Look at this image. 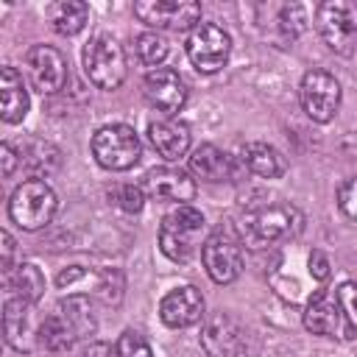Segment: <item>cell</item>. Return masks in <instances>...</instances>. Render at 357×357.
I'll return each mask as SVG.
<instances>
[{
	"label": "cell",
	"mask_w": 357,
	"mask_h": 357,
	"mask_svg": "<svg viewBox=\"0 0 357 357\" xmlns=\"http://www.w3.org/2000/svg\"><path fill=\"white\" fill-rule=\"evenodd\" d=\"M304 218L290 204H271L248 212L240 223V240L248 248H268L273 243L290 240L301 231Z\"/></svg>",
	"instance_id": "6da1fadb"
},
{
	"label": "cell",
	"mask_w": 357,
	"mask_h": 357,
	"mask_svg": "<svg viewBox=\"0 0 357 357\" xmlns=\"http://www.w3.org/2000/svg\"><path fill=\"white\" fill-rule=\"evenodd\" d=\"M206 231V218L201 209H195L192 204H181L176 206L173 212H167L162 218V226H159V248L167 259L173 262H187L201 243Z\"/></svg>",
	"instance_id": "7a4b0ae2"
},
{
	"label": "cell",
	"mask_w": 357,
	"mask_h": 357,
	"mask_svg": "<svg viewBox=\"0 0 357 357\" xmlns=\"http://www.w3.org/2000/svg\"><path fill=\"white\" fill-rule=\"evenodd\" d=\"M84 73L86 78L98 86V89H117L126 75H128V67H126V53L120 47L117 39H112L109 33H98L92 36L86 45H84Z\"/></svg>",
	"instance_id": "3957f363"
},
{
	"label": "cell",
	"mask_w": 357,
	"mask_h": 357,
	"mask_svg": "<svg viewBox=\"0 0 357 357\" xmlns=\"http://www.w3.org/2000/svg\"><path fill=\"white\" fill-rule=\"evenodd\" d=\"M56 192L42 181V178H28L22 181L8 201V215L11 220L25 229V231H36L42 226H47L56 215Z\"/></svg>",
	"instance_id": "277c9868"
},
{
	"label": "cell",
	"mask_w": 357,
	"mask_h": 357,
	"mask_svg": "<svg viewBox=\"0 0 357 357\" xmlns=\"http://www.w3.org/2000/svg\"><path fill=\"white\" fill-rule=\"evenodd\" d=\"M92 156L106 170H128L139 162L142 145L131 126L126 123H109L100 126L92 137Z\"/></svg>",
	"instance_id": "5b68a950"
},
{
	"label": "cell",
	"mask_w": 357,
	"mask_h": 357,
	"mask_svg": "<svg viewBox=\"0 0 357 357\" xmlns=\"http://www.w3.org/2000/svg\"><path fill=\"white\" fill-rule=\"evenodd\" d=\"M315 28L329 50L351 56L357 45V6L346 0H326L315 11Z\"/></svg>",
	"instance_id": "8992f818"
},
{
	"label": "cell",
	"mask_w": 357,
	"mask_h": 357,
	"mask_svg": "<svg viewBox=\"0 0 357 357\" xmlns=\"http://www.w3.org/2000/svg\"><path fill=\"white\" fill-rule=\"evenodd\" d=\"M231 53V36L215 22H198L187 33V56L198 73H218L226 67Z\"/></svg>",
	"instance_id": "52a82bcc"
},
{
	"label": "cell",
	"mask_w": 357,
	"mask_h": 357,
	"mask_svg": "<svg viewBox=\"0 0 357 357\" xmlns=\"http://www.w3.org/2000/svg\"><path fill=\"white\" fill-rule=\"evenodd\" d=\"M240 243L243 240L237 234H231L229 229H215L212 234H206V240L201 245V259H204V268L212 282L229 284L240 276V271H243Z\"/></svg>",
	"instance_id": "ba28073f"
},
{
	"label": "cell",
	"mask_w": 357,
	"mask_h": 357,
	"mask_svg": "<svg viewBox=\"0 0 357 357\" xmlns=\"http://www.w3.org/2000/svg\"><path fill=\"white\" fill-rule=\"evenodd\" d=\"M139 22L162 31H192L201 22V3L195 0H139L134 3Z\"/></svg>",
	"instance_id": "9c48e42d"
},
{
	"label": "cell",
	"mask_w": 357,
	"mask_h": 357,
	"mask_svg": "<svg viewBox=\"0 0 357 357\" xmlns=\"http://www.w3.org/2000/svg\"><path fill=\"white\" fill-rule=\"evenodd\" d=\"M298 95L307 117L315 123H329L340 109V81L326 70L304 73Z\"/></svg>",
	"instance_id": "30bf717a"
},
{
	"label": "cell",
	"mask_w": 357,
	"mask_h": 357,
	"mask_svg": "<svg viewBox=\"0 0 357 357\" xmlns=\"http://www.w3.org/2000/svg\"><path fill=\"white\" fill-rule=\"evenodd\" d=\"M25 64H28V75H31V84L36 92L42 95H56L59 89H64V81H67V61L64 56L50 47V45H33L25 56Z\"/></svg>",
	"instance_id": "8fae6325"
},
{
	"label": "cell",
	"mask_w": 357,
	"mask_h": 357,
	"mask_svg": "<svg viewBox=\"0 0 357 357\" xmlns=\"http://www.w3.org/2000/svg\"><path fill=\"white\" fill-rule=\"evenodd\" d=\"M142 89H145V98L153 109H159L165 117H173L184 109L187 103V86L181 81V75L170 67H156L145 75L142 81Z\"/></svg>",
	"instance_id": "7c38bea8"
},
{
	"label": "cell",
	"mask_w": 357,
	"mask_h": 357,
	"mask_svg": "<svg viewBox=\"0 0 357 357\" xmlns=\"http://www.w3.org/2000/svg\"><path fill=\"white\" fill-rule=\"evenodd\" d=\"M145 190L156 198V201H167V204H190L195 198V178L181 170V167H153L145 176Z\"/></svg>",
	"instance_id": "4fadbf2b"
},
{
	"label": "cell",
	"mask_w": 357,
	"mask_h": 357,
	"mask_svg": "<svg viewBox=\"0 0 357 357\" xmlns=\"http://www.w3.org/2000/svg\"><path fill=\"white\" fill-rule=\"evenodd\" d=\"M159 318L173 329H184V326L198 324L204 318V296H201V290L192 287V284H181V287L170 290L159 304Z\"/></svg>",
	"instance_id": "5bb4252c"
},
{
	"label": "cell",
	"mask_w": 357,
	"mask_h": 357,
	"mask_svg": "<svg viewBox=\"0 0 357 357\" xmlns=\"http://www.w3.org/2000/svg\"><path fill=\"white\" fill-rule=\"evenodd\" d=\"M33 304L14 296L6 301V312H3V332L6 340L14 351H31L39 340V329H33Z\"/></svg>",
	"instance_id": "9a60e30c"
},
{
	"label": "cell",
	"mask_w": 357,
	"mask_h": 357,
	"mask_svg": "<svg viewBox=\"0 0 357 357\" xmlns=\"http://www.w3.org/2000/svg\"><path fill=\"white\" fill-rule=\"evenodd\" d=\"M304 326L312 335L335 337L343 332V310L337 304V296L332 290H315L304 307Z\"/></svg>",
	"instance_id": "2e32d148"
},
{
	"label": "cell",
	"mask_w": 357,
	"mask_h": 357,
	"mask_svg": "<svg viewBox=\"0 0 357 357\" xmlns=\"http://www.w3.org/2000/svg\"><path fill=\"white\" fill-rule=\"evenodd\" d=\"M201 346L209 357H237V351L243 349V332L229 315L218 312L204 324Z\"/></svg>",
	"instance_id": "e0dca14e"
},
{
	"label": "cell",
	"mask_w": 357,
	"mask_h": 357,
	"mask_svg": "<svg viewBox=\"0 0 357 357\" xmlns=\"http://www.w3.org/2000/svg\"><path fill=\"white\" fill-rule=\"evenodd\" d=\"M148 137H151V145L153 151L167 159V162H178L181 156H187L190 151V128L173 117H162V120H153L148 126Z\"/></svg>",
	"instance_id": "ac0fdd59"
},
{
	"label": "cell",
	"mask_w": 357,
	"mask_h": 357,
	"mask_svg": "<svg viewBox=\"0 0 357 357\" xmlns=\"http://www.w3.org/2000/svg\"><path fill=\"white\" fill-rule=\"evenodd\" d=\"M28 106H31V100H28L22 75L14 67H3L0 70V117L11 126L22 123L28 114Z\"/></svg>",
	"instance_id": "d6986e66"
},
{
	"label": "cell",
	"mask_w": 357,
	"mask_h": 357,
	"mask_svg": "<svg viewBox=\"0 0 357 357\" xmlns=\"http://www.w3.org/2000/svg\"><path fill=\"white\" fill-rule=\"evenodd\" d=\"M190 173L201 181H229L234 176V167H231V156L223 153L218 145H198L192 153H190Z\"/></svg>",
	"instance_id": "ffe728a7"
},
{
	"label": "cell",
	"mask_w": 357,
	"mask_h": 357,
	"mask_svg": "<svg viewBox=\"0 0 357 357\" xmlns=\"http://www.w3.org/2000/svg\"><path fill=\"white\" fill-rule=\"evenodd\" d=\"M20 165H25L33 178H42L61 167V151L45 139H25L20 148Z\"/></svg>",
	"instance_id": "44dd1931"
},
{
	"label": "cell",
	"mask_w": 357,
	"mask_h": 357,
	"mask_svg": "<svg viewBox=\"0 0 357 357\" xmlns=\"http://www.w3.org/2000/svg\"><path fill=\"white\" fill-rule=\"evenodd\" d=\"M56 312L70 324V329L75 332L78 340H81V337H89V335L98 329L95 310H92V304H89V296H84V293H70V296L59 304Z\"/></svg>",
	"instance_id": "7402d4cb"
},
{
	"label": "cell",
	"mask_w": 357,
	"mask_h": 357,
	"mask_svg": "<svg viewBox=\"0 0 357 357\" xmlns=\"http://www.w3.org/2000/svg\"><path fill=\"white\" fill-rule=\"evenodd\" d=\"M243 162L248 165L251 173H257L262 178H279L287 170L284 156L268 142H248L243 148Z\"/></svg>",
	"instance_id": "603a6c76"
},
{
	"label": "cell",
	"mask_w": 357,
	"mask_h": 357,
	"mask_svg": "<svg viewBox=\"0 0 357 357\" xmlns=\"http://www.w3.org/2000/svg\"><path fill=\"white\" fill-rule=\"evenodd\" d=\"M50 22H53L56 33L75 36L89 22V6L84 0H61V3L50 6Z\"/></svg>",
	"instance_id": "cb8c5ba5"
},
{
	"label": "cell",
	"mask_w": 357,
	"mask_h": 357,
	"mask_svg": "<svg viewBox=\"0 0 357 357\" xmlns=\"http://www.w3.org/2000/svg\"><path fill=\"white\" fill-rule=\"evenodd\" d=\"M6 282H8V287H11L20 298H25V301H31V304H36V301L45 296V276H42V271H39L36 265H31V262H22L14 273L6 276Z\"/></svg>",
	"instance_id": "d4e9b609"
},
{
	"label": "cell",
	"mask_w": 357,
	"mask_h": 357,
	"mask_svg": "<svg viewBox=\"0 0 357 357\" xmlns=\"http://www.w3.org/2000/svg\"><path fill=\"white\" fill-rule=\"evenodd\" d=\"M75 332L70 329V324L59 315V312H53V315H47L42 324H39V343L47 349V351H67V349H73L75 346Z\"/></svg>",
	"instance_id": "484cf974"
},
{
	"label": "cell",
	"mask_w": 357,
	"mask_h": 357,
	"mask_svg": "<svg viewBox=\"0 0 357 357\" xmlns=\"http://www.w3.org/2000/svg\"><path fill=\"white\" fill-rule=\"evenodd\" d=\"M167 39L162 36V33H153V31H148V33H139L137 36V56H139V61L142 64H148V67H159L165 59H167Z\"/></svg>",
	"instance_id": "4316f807"
},
{
	"label": "cell",
	"mask_w": 357,
	"mask_h": 357,
	"mask_svg": "<svg viewBox=\"0 0 357 357\" xmlns=\"http://www.w3.org/2000/svg\"><path fill=\"white\" fill-rule=\"evenodd\" d=\"M114 351H117V357H153L151 343H148L139 332H134V329H126V332L120 335Z\"/></svg>",
	"instance_id": "83f0119b"
},
{
	"label": "cell",
	"mask_w": 357,
	"mask_h": 357,
	"mask_svg": "<svg viewBox=\"0 0 357 357\" xmlns=\"http://www.w3.org/2000/svg\"><path fill=\"white\" fill-rule=\"evenodd\" d=\"M112 201L123 209V212H139L142 209V204H145V192H142V187L139 184H117L114 190H112Z\"/></svg>",
	"instance_id": "f1b7e54d"
},
{
	"label": "cell",
	"mask_w": 357,
	"mask_h": 357,
	"mask_svg": "<svg viewBox=\"0 0 357 357\" xmlns=\"http://www.w3.org/2000/svg\"><path fill=\"white\" fill-rule=\"evenodd\" d=\"M335 296H337V304L349 324V332H357V282H343L335 290Z\"/></svg>",
	"instance_id": "f546056e"
},
{
	"label": "cell",
	"mask_w": 357,
	"mask_h": 357,
	"mask_svg": "<svg viewBox=\"0 0 357 357\" xmlns=\"http://www.w3.org/2000/svg\"><path fill=\"white\" fill-rule=\"evenodd\" d=\"M304 25H307V11H304V6L293 3V6H284V8H282V14H279V28H282V33H284L287 39H296V36L304 31Z\"/></svg>",
	"instance_id": "4dcf8cb0"
},
{
	"label": "cell",
	"mask_w": 357,
	"mask_h": 357,
	"mask_svg": "<svg viewBox=\"0 0 357 357\" xmlns=\"http://www.w3.org/2000/svg\"><path fill=\"white\" fill-rule=\"evenodd\" d=\"M337 206L349 220L357 223V178H346L337 187Z\"/></svg>",
	"instance_id": "1f68e13d"
},
{
	"label": "cell",
	"mask_w": 357,
	"mask_h": 357,
	"mask_svg": "<svg viewBox=\"0 0 357 357\" xmlns=\"http://www.w3.org/2000/svg\"><path fill=\"white\" fill-rule=\"evenodd\" d=\"M310 273L318 279V282H326L329 279V259L324 251H312L310 254Z\"/></svg>",
	"instance_id": "d6a6232c"
},
{
	"label": "cell",
	"mask_w": 357,
	"mask_h": 357,
	"mask_svg": "<svg viewBox=\"0 0 357 357\" xmlns=\"http://www.w3.org/2000/svg\"><path fill=\"white\" fill-rule=\"evenodd\" d=\"M0 159H3V176H11L14 167H17V162H20V156H17V151H14L11 142H3L0 145Z\"/></svg>",
	"instance_id": "836d02e7"
},
{
	"label": "cell",
	"mask_w": 357,
	"mask_h": 357,
	"mask_svg": "<svg viewBox=\"0 0 357 357\" xmlns=\"http://www.w3.org/2000/svg\"><path fill=\"white\" fill-rule=\"evenodd\" d=\"M14 237L8 231H3V273H11V262H14Z\"/></svg>",
	"instance_id": "e575fe53"
}]
</instances>
